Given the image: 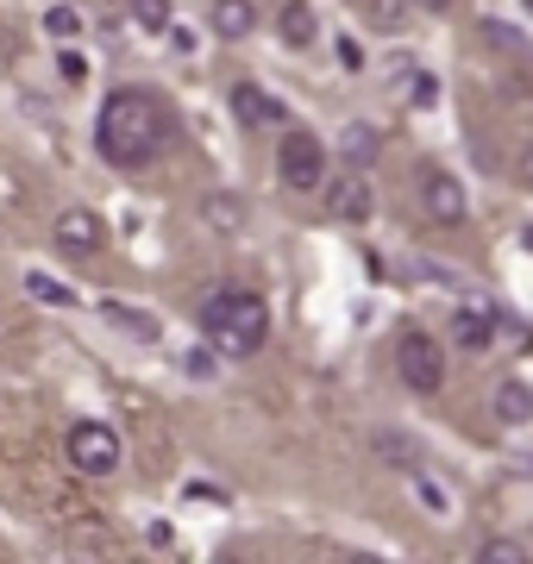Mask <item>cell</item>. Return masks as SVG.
<instances>
[{"label": "cell", "mask_w": 533, "mask_h": 564, "mask_svg": "<svg viewBox=\"0 0 533 564\" xmlns=\"http://www.w3.org/2000/svg\"><path fill=\"white\" fill-rule=\"evenodd\" d=\"M251 25H258V7L251 0H214V32L220 39H251Z\"/></svg>", "instance_id": "7c38bea8"}, {"label": "cell", "mask_w": 533, "mask_h": 564, "mask_svg": "<svg viewBox=\"0 0 533 564\" xmlns=\"http://www.w3.org/2000/svg\"><path fill=\"white\" fill-rule=\"evenodd\" d=\"M276 170L295 195H314L320 182H327V151L314 132H283V151H276Z\"/></svg>", "instance_id": "277c9868"}, {"label": "cell", "mask_w": 533, "mask_h": 564, "mask_svg": "<svg viewBox=\"0 0 533 564\" xmlns=\"http://www.w3.org/2000/svg\"><path fill=\"white\" fill-rule=\"evenodd\" d=\"M477 558H483V564H521V558H527V552H521V545H514V540H490V545H483V552H477Z\"/></svg>", "instance_id": "7402d4cb"}, {"label": "cell", "mask_w": 533, "mask_h": 564, "mask_svg": "<svg viewBox=\"0 0 533 564\" xmlns=\"http://www.w3.org/2000/svg\"><path fill=\"white\" fill-rule=\"evenodd\" d=\"M232 113H239L246 126H283V101L264 95L258 82H239V88H232Z\"/></svg>", "instance_id": "30bf717a"}, {"label": "cell", "mask_w": 533, "mask_h": 564, "mask_svg": "<svg viewBox=\"0 0 533 564\" xmlns=\"http://www.w3.org/2000/svg\"><path fill=\"white\" fill-rule=\"evenodd\" d=\"M202 333L220 358H251L270 339V307L251 289H214L202 302Z\"/></svg>", "instance_id": "7a4b0ae2"}, {"label": "cell", "mask_w": 533, "mask_h": 564, "mask_svg": "<svg viewBox=\"0 0 533 564\" xmlns=\"http://www.w3.org/2000/svg\"><path fill=\"white\" fill-rule=\"evenodd\" d=\"M214 370H220V351H202V345H195V351H188V377H214Z\"/></svg>", "instance_id": "603a6c76"}, {"label": "cell", "mask_w": 533, "mask_h": 564, "mask_svg": "<svg viewBox=\"0 0 533 564\" xmlns=\"http://www.w3.org/2000/svg\"><path fill=\"white\" fill-rule=\"evenodd\" d=\"M395 370H402V383L414 395H433V389L446 383V345L421 333V326H402V339H395Z\"/></svg>", "instance_id": "3957f363"}, {"label": "cell", "mask_w": 533, "mask_h": 564, "mask_svg": "<svg viewBox=\"0 0 533 564\" xmlns=\"http://www.w3.org/2000/svg\"><path fill=\"white\" fill-rule=\"evenodd\" d=\"M283 44H289V51H308V44H314V13L302 7V0H289V7H283Z\"/></svg>", "instance_id": "2e32d148"}, {"label": "cell", "mask_w": 533, "mask_h": 564, "mask_svg": "<svg viewBox=\"0 0 533 564\" xmlns=\"http://www.w3.org/2000/svg\"><path fill=\"white\" fill-rule=\"evenodd\" d=\"M44 32H51V39H76V32H83V13H76V7H51V13H44Z\"/></svg>", "instance_id": "ffe728a7"}, {"label": "cell", "mask_w": 533, "mask_h": 564, "mask_svg": "<svg viewBox=\"0 0 533 564\" xmlns=\"http://www.w3.org/2000/svg\"><path fill=\"white\" fill-rule=\"evenodd\" d=\"M202 226L220 232V239H239V232H251V207L239 202V195L214 188V195H202Z\"/></svg>", "instance_id": "9c48e42d"}, {"label": "cell", "mask_w": 533, "mask_h": 564, "mask_svg": "<svg viewBox=\"0 0 533 564\" xmlns=\"http://www.w3.org/2000/svg\"><path fill=\"white\" fill-rule=\"evenodd\" d=\"M421 202H427V214L439 226H458L471 214V195H465V182L452 176V170H427V176H421Z\"/></svg>", "instance_id": "52a82bcc"}, {"label": "cell", "mask_w": 533, "mask_h": 564, "mask_svg": "<svg viewBox=\"0 0 533 564\" xmlns=\"http://www.w3.org/2000/svg\"><path fill=\"white\" fill-rule=\"evenodd\" d=\"M101 321H107V326H120L126 339H157V314H144V307L101 302Z\"/></svg>", "instance_id": "5bb4252c"}, {"label": "cell", "mask_w": 533, "mask_h": 564, "mask_svg": "<svg viewBox=\"0 0 533 564\" xmlns=\"http://www.w3.org/2000/svg\"><path fill=\"white\" fill-rule=\"evenodd\" d=\"M132 25L139 32H170V0H132Z\"/></svg>", "instance_id": "ac0fdd59"}, {"label": "cell", "mask_w": 533, "mask_h": 564, "mask_svg": "<svg viewBox=\"0 0 533 564\" xmlns=\"http://www.w3.org/2000/svg\"><path fill=\"white\" fill-rule=\"evenodd\" d=\"M377 151H383L377 126H346V132H339V158H346L351 170H370V163H377Z\"/></svg>", "instance_id": "4fadbf2b"}, {"label": "cell", "mask_w": 533, "mask_h": 564, "mask_svg": "<svg viewBox=\"0 0 533 564\" xmlns=\"http://www.w3.org/2000/svg\"><path fill=\"white\" fill-rule=\"evenodd\" d=\"M402 7H409V0H365L370 25H383V32H395V25H402Z\"/></svg>", "instance_id": "44dd1931"}, {"label": "cell", "mask_w": 533, "mask_h": 564, "mask_svg": "<svg viewBox=\"0 0 533 564\" xmlns=\"http://www.w3.org/2000/svg\"><path fill=\"white\" fill-rule=\"evenodd\" d=\"M521 182H527V188H533V151H527V158H521Z\"/></svg>", "instance_id": "d4e9b609"}, {"label": "cell", "mask_w": 533, "mask_h": 564, "mask_svg": "<svg viewBox=\"0 0 533 564\" xmlns=\"http://www.w3.org/2000/svg\"><path fill=\"white\" fill-rule=\"evenodd\" d=\"M377 458H383V464H409V470H421V445H414L409 433H377Z\"/></svg>", "instance_id": "e0dca14e"}, {"label": "cell", "mask_w": 533, "mask_h": 564, "mask_svg": "<svg viewBox=\"0 0 533 564\" xmlns=\"http://www.w3.org/2000/svg\"><path fill=\"white\" fill-rule=\"evenodd\" d=\"M320 188H327V214H333V220H351V226H365V220H370V207H377V195H370L365 170H351V163H346V176L320 182Z\"/></svg>", "instance_id": "8992f818"}, {"label": "cell", "mask_w": 533, "mask_h": 564, "mask_svg": "<svg viewBox=\"0 0 533 564\" xmlns=\"http://www.w3.org/2000/svg\"><path fill=\"white\" fill-rule=\"evenodd\" d=\"M69 464H76L83 477L120 470V433H113L107 421H76L69 426Z\"/></svg>", "instance_id": "5b68a950"}, {"label": "cell", "mask_w": 533, "mask_h": 564, "mask_svg": "<svg viewBox=\"0 0 533 564\" xmlns=\"http://www.w3.org/2000/svg\"><path fill=\"white\" fill-rule=\"evenodd\" d=\"M414 7H427V13H446L452 0H414Z\"/></svg>", "instance_id": "cb8c5ba5"}, {"label": "cell", "mask_w": 533, "mask_h": 564, "mask_svg": "<svg viewBox=\"0 0 533 564\" xmlns=\"http://www.w3.org/2000/svg\"><path fill=\"white\" fill-rule=\"evenodd\" d=\"M164 132H170V120L151 95L113 88L101 101V120H95V151H101L113 170H139V163H151L164 151Z\"/></svg>", "instance_id": "6da1fadb"}, {"label": "cell", "mask_w": 533, "mask_h": 564, "mask_svg": "<svg viewBox=\"0 0 533 564\" xmlns=\"http://www.w3.org/2000/svg\"><path fill=\"white\" fill-rule=\"evenodd\" d=\"M57 245L69 251V258H95V251L107 245L101 214H88V207H63V220H57Z\"/></svg>", "instance_id": "ba28073f"}, {"label": "cell", "mask_w": 533, "mask_h": 564, "mask_svg": "<svg viewBox=\"0 0 533 564\" xmlns=\"http://www.w3.org/2000/svg\"><path fill=\"white\" fill-rule=\"evenodd\" d=\"M25 289H32L39 302H51V307H69V302H76V295H69L63 282H51V276H44V270H32V276H25Z\"/></svg>", "instance_id": "d6986e66"}, {"label": "cell", "mask_w": 533, "mask_h": 564, "mask_svg": "<svg viewBox=\"0 0 533 564\" xmlns=\"http://www.w3.org/2000/svg\"><path fill=\"white\" fill-rule=\"evenodd\" d=\"M490 339H496V314H490V307H458V314H452V345L483 351Z\"/></svg>", "instance_id": "8fae6325"}, {"label": "cell", "mask_w": 533, "mask_h": 564, "mask_svg": "<svg viewBox=\"0 0 533 564\" xmlns=\"http://www.w3.org/2000/svg\"><path fill=\"white\" fill-rule=\"evenodd\" d=\"M496 414H502L509 426H527L533 421V389L521 383V377H509V383L496 389Z\"/></svg>", "instance_id": "9a60e30c"}]
</instances>
